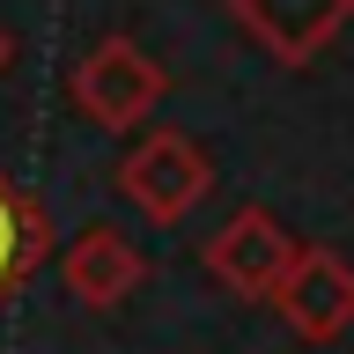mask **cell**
Returning <instances> with one entry per match:
<instances>
[{"instance_id": "cell-1", "label": "cell", "mask_w": 354, "mask_h": 354, "mask_svg": "<svg viewBox=\"0 0 354 354\" xmlns=\"http://www.w3.org/2000/svg\"><path fill=\"white\" fill-rule=\"evenodd\" d=\"M118 185H126V199L155 221V229H177L199 199L214 192V162H207V148H199L192 133L155 126L148 140L118 162Z\"/></svg>"}, {"instance_id": "cell-2", "label": "cell", "mask_w": 354, "mask_h": 354, "mask_svg": "<svg viewBox=\"0 0 354 354\" xmlns=\"http://www.w3.org/2000/svg\"><path fill=\"white\" fill-rule=\"evenodd\" d=\"M162 88H170V74L133 37H96L82 52V66H74V104H82V118H96V126H111V133L140 126V118L162 104Z\"/></svg>"}, {"instance_id": "cell-3", "label": "cell", "mask_w": 354, "mask_h": 354, "mask_svg": "<svg viewBox=\"0 0 354 354\" xmlns=\"http://www.w3.org/2000/svg\"><path fill=\"white\" fill-rule=\"evenodd\" d=\"M295 251H303V243L288 236L266 207H236V214L207 236V273H214V288H229L236 303H273L281 281H288V266H295Z\"/></svg>"}, {"instance_id": "cell-4", "label": "cell", "mask_w": 354, "mask_h": 354, "mask_svg": "<svg viewBox=\"0 0 354 354\" xmlns=\"http://www.w3.org/2000/svg\"><path fill=\"white\" fill-rule=\"evenodd\" d=\"M273 310H281V325L295 339L332 347L354 325V266L339 251H325V243H303L295 266H288V281H281V295H273Z\"/></svg>"}, {"instance_id": "cell-5", "label": "cell", "mask_w": 354, "mask_h": 354, "mask_svg": "<svg viewBox=\"0 0 354 354\" xmlns=\"http://www.w3.org/2000/svg\"><path fill=\"white\" fill-rule=\"evenodd\" d=\"M229 15L243 22V37L281 66H310L339 30H347L354 0H229Z\"/></svg>"}, {"instance_id": "cell-6", "label": "cell", "mask_w": 354, "mask_h": 354, "mask_svg": "<svg viewBox=\"0 0 354 354\" xmlns=\"http://www.w3.org/2000/svg\"><path fill=\"white\" fill-rule=\"evenodd\" d=\"M59 281H66V295L82 310H118V303H133V288L148 281V259H140L111 221H88L82 236L66 243Z\"/></svg>"}, {"instance_id": "cell-7", "label": "cell", "mask_w": 354, "mask_h": 354, "mask_svg": "<svg viewBox=\"0 0 354 354\" xmlns=\"http://www.w3.org/2000/svg\"><path fill=\"white\" fill-rule=\"evenodd\" d=\"M44 251H52V221H44V207L0 170V303L22 295V281L44 266Z\"/></svg>"}, {"instance_id": "cell-8", "label": "cell", "mask_w": 354, "mask_h": 354, "mask_svg": "<svg viewBox=\"0 0 354 354\" xmlns=\"http://www.w3.org/2000/svg\"><path fill=\"white\" fill-rule=\"evenodd\" d=\"M15 66V37H8V22H0V74Z\"/></svg>"}]
</instances>
